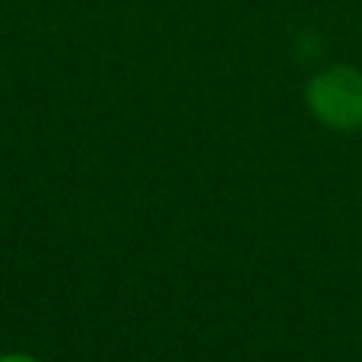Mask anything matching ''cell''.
I'll return each mask as SVG.
<instances>
[{"label":"cell","mask_w":362,"mask_h":362,"mask_svg":"<svg viewBox=\"0 0 362 362\" xmlns=\"http://www.w3.org/2000/svg\"><path fill=\"white\" fill-rule=\"evenodd\" d=\"M0 362H35V359H29V356H4Z\"/></svg>","instance_id":"7a4b0ae2"},{"label":"cell","mask_w":362,"mask_h":362,"mask_svg":"<svg viewBox=\"0 0 362 362\" xmlns=\"http://www.w3.org/2000/svg\"><path fill=\"white\" fill-rule=\"evenodd\" d=\"M312 105L331 124L362 121V80L350 70H331L312 83Z\"/></svg>","instance_id":"6da1fadb"}]
</instances>
